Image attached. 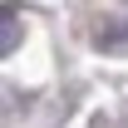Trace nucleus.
<instances>
[{"label": "nucleus", "mask_w": 128, "mask_h": 128, "mask_svg": "<svg viewBox=\"0 0 128 128\" xmlns=\"http://www.w3.org/2000/svg\"><path fill=\"white\" fill-rule=\"evenodd\" d=\"M104 54H128V20H108V30H98Z\"/></svg>", "instance_id": "f257e3e1"}, {"label": "nucleus", "mask_w": 128, "mask_h": 128, "mask_svg": "<svg viewBox=\"0 0 128 128\" xmlns=\"http://www.w3.org/2000/svg\"><path fill=\"white\" fill-rule=\"evenodd\" d=\"M15 44H20V15L0 5V54H10Z\"/></svg>", "instance_id": "f03ea898"}]
</instances>
